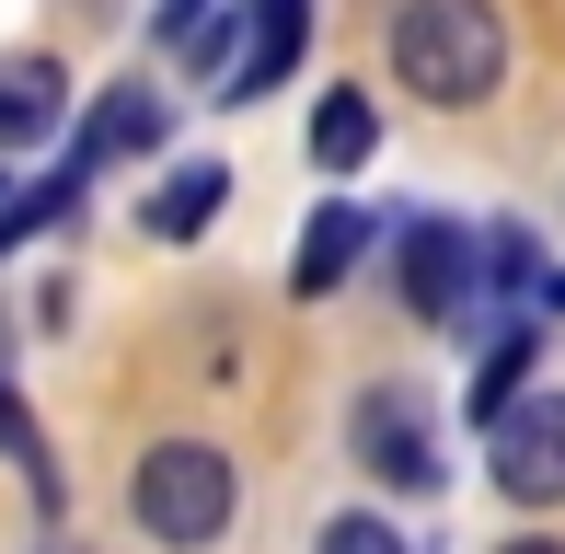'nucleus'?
Wrapping results in <instances>:
<instances>
[{
    "mask_svg": "<svg viewBox=\"0 0 565 554\" xmlns=\"http://www.w3.org/2000/svg\"><path fill=\"white\" fill-rule=\"evenodd\" d=\"M0 450H12V462H23V486L58 509V462H46V439H35V416H23V393H12V382H0Z\"/></svg>",
    "mask_w": 565,
    "mask_h": 554,
    "instance_id": "nucleus-13",
    "label": "nucleus"
},
{
    "mask_svg": "<svg viewBox=\"0 0 565 554\" xmlns=\"http://www.w3.org/2000/svg\"><path fill=\"white\" fill-rule=\"evenodd\" d=\"M393 277H404V312L450 323L461 300H473V232H461V220H416V232L393 243Z\"/></svg>",
    "mask_w": 565,
    "mask_h": 554,
    "instance_id": "nucleus-5",
    "label": "nucleus"
},
{
    "mask_svg": "<svg viewBox=\"0 0 565 554\" xmlns=\"http://www.w3.org/2000/svg\"><path fill=\"white\" fill-rule=\"evenodd\" d=\"M323 554H404V532L381 509H347V520H323Z\"/></svg>",
    "mask_w": 565,
    "mask_h": 554,
    "instance_id": "nucleus-14",
    "label": "nucleus"
},
{
    "mask_svg": "<svg viewBox=\"0 0 565 554\" xmlns=\"http://www.w3.org/2000/svg\"><path fill=\"white\" fill-rule=\"evenodd\" d=\"M520 370H531V335H497V347H484V370H473V427H497L508 405H520Z\"/></svg>",
    "mask_w": 565,
    "mask_h": 554,
    "instance_id": "nucleus-12",
    "label": "nucleus"
},
{
    "mask_svg": "<svg viewBox=\"0 0 565 554\" xmlns=\"http://www.w3.org/2000/svg\"><path fill=\"white\" fill-rule=\"evenodd\" d=\"M150 139H162V93H116V105L82 128V173H105L116 150H150Z\"/></svg>",
    "mask_w": 565,
    "mask_h": 554,
    "instance_id": "nucleus-11",
    "label": "nucleus"
},
{
    "mask_svg": "<svg viewBox=\"0 0 565 554\" xmlns=\"http://www.w3.org/2000/svg\"><path fill=\"white\" fill-rule=\"evenodd\" d=\"M543 300H554V312H565V277H543Z\"/></svg>",
    "mask_w": 565,
    "mask_h": 554,
    "instance_id": "nucleus-17",
    "label": "nucleus"
},
{
    "mask_svg": "<svg viewBox=\"0 0 565 554\" xmlns=\"http://www.w3.org/2000/svg\"><path fill=\"white\" fill-rule=\"evenodd\" d=\"M358 255H370V209H323L312 232H300V266H289V289H300V300H323V289H335V277H347Z\"/></svg>",
    "mask_w": 565,
    "mask_h": 554,
    "instance_id": "nucleus-8",
    "label": "nucleus"
},
{
    "mask_svg": "<svg viewBox=\"0 0 565 554\" xmlns=\"http://www.w3.org/2000/svg\"><path fill=\"white\" fill-rule=\"evenodd\" d=\"M220 196H231V173H220V162H185V173H173L162 196H150V232H162V243L209 232V220H220Z\"/></svg>",
    "mask_w": 565,
    "mask_h": 554,
    "instance_id": "nucleus-10",
    "label": "nucleus"
},
{
    "mask_svg": "<svg viewBox=\"0 0 565 554\" xmlns=\"http://www.w3.org/2000/svg\"><path fill=\"white\" fill-rule=\"evenodd\" d=\"M139 532L173 543V554L220 543V532H231V450H209V439H162V450L139 462Z\"/></svg>",
    "mask_w": 565,
    "mask_h": 554,
    "instance_id": "nucleus-2",
    "label": "nucleus"
},
{
    "mask_svg": "<svg viewBox=\"0 0 565 554\" xmlns=\"http://www.w3.org/2000/svg\"><path fill=\"white\" fill-rule=\"evenodd\" d=\"M58 554H82V543H58Z\"/></svg>",
    "mask_w": 565,
    "mask_h": 554,
    "instance_id": "nucleus-18",
    "label": "nucleus"
},
{
    "mask_svg": "<svg viewBox=\"0 0 565 554\" xmlns=\"http://www.w3.org/2000/svg\"><path fill=\"white\" fill-rule=\"evenodd\" d=\"M497 554H565V543H543V532H520V543H497Z\"/></svg>",
    "mask_w": 565,
    "mask_h": 554,
    "instance_id": "nucleus-16",
    "label": "nucleus"
},
{
    "mask_svg": "<svg viewBox=\"0 0 565 554\" xmlns=\"http://www.w3.org/2000/svg\"><path fill=\"white\" fill-rule=\"evenodd\" d=\"M484 473L520 509H554L565 497V393H520V405L484 427Z\"/></svg>",
    "mask_w": 565,
    "mask_h": 554,
    "instance_id": "nucleus-3",
    "label": "nucleus"
},
{
    "mask_svg": "<svg viewBox=\"0 0 565 554\" xmlns=\"http://www.w3.org/2000/svg\"><path fill=\"white\" fill-rule=\"evenodd\" d=\"M358 462L381 473V486H439V450H427V416L404 405V393H358Z\"/></svg>",
    "mask_w": 565,
    "mask_h": 554,
    "instance_id": "nucleus-6",
    "label": "nucleus"
},
{
    "mask_svg": "<svg viewBox=\"0 0 565 554\" xmlns=\"http://www.w3.org/2000/svg\"><path fill=\"white\" fill-rule=\"evenodd\" d=\"M370 150H381V105H370V93H323V116H312V162H323V173H358Z\"/></svg>",
    "mask_w": 565,
    "mask_h": 554,
    "instance_id": "nucleus-9",
    "label": "nucleus"
},
{
    "mask_svg": "<svg viewBox=\"0 0 565 554\" xmlns=\"http://www.w3.org/2000/svg\"><path fill=\"white\" fill-rule=\"evenodd\" d=\"M484 266H497L484 289H531V243H520V232H497V243H484Z\"/></svg>",
    "mask_w": 565,
    "mask_h": 554,
    "instance_id": "nucleus-15",
    "label": "nucleus"
},
{
    "mask_svg": "<svg viewBox=\"0 0 565 554\" xmlns=\"http://www.w3.org/2000/svg\"><path fill=\"white\" fill-rule=\"evenodd\" d=\"M58 105H70L58 58H0V139L12 150H35L46 128H58Z\"/></svg>",
    "mask_w": 565,
    "mask_h": 554,
    "instance_id": "nucleus-7",
    "label": "nucleus"
},
{
    "mask_svg": "<svg viewBox=\"0 0 565 554\" xmlns=\"http://www.w3.org/2000/svg\"><path fill=\"white\" fill-rule=\"evenodd\" d=\"M300 46H312V0H243V46L220 58V105L277 93V82L300 70Z\"/></svg>",
    "mask_w": 565,
    "mask_h": 554,
    "instance_id": "nucleus-4",
    "label": "nucleus"
},
{
    "mask_svg": "<svg viewBox=\"0 0 565 554\" xmlns=\"http://www.w3.org/2000/svg\"><path fill=\"white\" fill-rule=\"evenodd\" d=\"M508 70V23L497 0H404L393 12V82L427 105H484Z\"/></svg>",
    "mask_w": 565,
    "mask_h": 554,
    "instance_id": "nucleus-1",
    "label": "nucleus"
}]
</instances>
